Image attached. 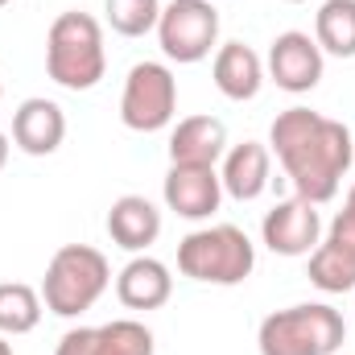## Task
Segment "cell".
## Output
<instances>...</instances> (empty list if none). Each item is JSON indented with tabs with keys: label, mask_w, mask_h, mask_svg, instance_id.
<instances>
[{
	"label": "cell",
	"mask_w": 355,
	"mask_h": 355,
	"mask_svg": "<svg viewBox=\"0 0 355 355\" xmlns=\"http://www.w3.org/2000/svg\"><path fill=\"white\" fill-rule=\"evenodd\" d=\"M268 153H277L297 198L322 207L339 194L355 162V137L343 120L314 107H285L268 128Z\"/></svg>",
	"instance_id": "cell-1"
},
{
	"label": "cell",
	"mask_w": 355,
	"mask_h": 355,
	"mask_svg": "<svg viewBox=\"0 0 355 355\" xmlns=\"http://www.w3.org/2000/svg\"><path fill=\"white\" fill-rule=\"evenodd\" d=\"M107 71L103 29L91 12H58L46 33V75L67 91H91Z\"/></svg>",
	"instance_id": "cell-2"
},
{
	"label": "cell",
	"mask_w": 355,
	"mask_h": 355,
	"mask_svg": "<svg viewBox=\"0 0 355 355\" xmlns=\"http://www.w3.org/2000/svg\"><path fill=\"white\" fill-rule=\"evenodd\" d=\"M347 339V322L327 302H302L268 314L257 331L261 355H335Z\"/></svg>",
	"instance_id": "cell-3"
},
{
	"label": "cell",
	"mask_w": 355,
	"mask_h": 355,
	"mask_svg": "<svg viewBox=\"0 0 355 355\" xmlns=\"http://www.w3.org/2000/svg\"><path fill=\"white\" fill-rule=\"evenodd\" d=\"M112 281L107 257L91 244H62L42 277V306L58 318H79L91 310Z\"/></svg>",
	"instance_id": "cell-4"
},
{
	"label": "cell",
	"mask_w": 355,
	"mask_h": 355,
	"mask_svg": "<svg viewBox=\"0 0 355 355\" xmlns=\"http://www.w3.org/2000/svg\"><path fill=\"white\" fill-rule=\"evenodd\" d=\"M257 268V244L236 223L198 227L178 244V272L202 285H240Z\"/></svg>",
	"instance_id": "cell-5"
},
{
	"label": "cell",
	"mask_w": 355,
	"mask_h": 355,
	"mask_svg": "<svg viewBox=\"0 0 355 355\" xmlns=\"http://www.w3.org/2000/svg\"><path fill=\"white\" fill-rule=\"evenodd\" d=\"M178 112V79L166 62H137L124 79L120 120L132 132H162Z\"/></svg>",
	"instance_id": "cell-6"
},
{
	"label": "cell",
	"mask_w": 355,
	"mask_h": 355,
	"mask_svg": "<svg viewBox=\"0 0 355 355\" xmlns=\"http://www.w3.org/2000/svg\"><path fill=\"white\" fill-rule=\"evenodd\" d=\"M157 42L170 62H202L219 46V8L211 0H170L157 21Z\"/></svg>",
	"instance_id": "cell-7"
},
{
	"label": "cell",
	"mask_w": 355,
	"mask_h": 355,
	"mask_svg": "<svg viewBox=\"0 0 355 355\" xmlns=\"http://www.w3.org/2000/svg\"><path fill=\"white\" fill-rule=\"evenodd\" d=\"M261 240L268 244V252H277V257H310L318 248V240H322V215H318L314 202L293 194V198L277 202L265 215Z\"/></svg>",
	"instance_id": "cell-8"
},
{
	"label": "cell",
	"mask_w": 355,
	"mask_h": 355,
	"mask_svg": "<svg viewBox=\"0 0 355 355\" xmlns=\"http://www.w3.org/2000/svg\"><path fill=\"white\" fill-rule=\"evenodd\" d=\"M322 50L310 33L289 29L268 46V79L289 95H306L322 83Z\"/></svg>",
	"instance_id": "cell-9"
},
{
	"label": "cell",
	"mask_w": 355,
	"mask_h": 355,
	"mask_svg": "<svg viewBox=\"0 0 355 355\" xmlns=\"http://www.w3.org/2000/svg\"><path fill=\"white\" fill-rule=\"evenodd\" d=\"M166 207L174 211L178 219H211L223 202V182H219V170L215 166H170L166 174Z\"/></svg>",
	"instance_id": "cell-10"
},
{
	"label": "cell",
	"mask_w": 355,
	"mask_h": 355,
	"mask_svg": "<svg viewBox=\"0 0 355 355\" xmlns=\"http://www.w3.org/2000/svg\"><path fill=\"white\" fill-rule=\"evenodd\" d=\"M67 141V116L54 99H25L17 112H12V145L29 157H50L58 153V145Z\"/></svg>",
	"instance_id": "cell-11"
},
{
	"label": "cell",
	"mask_w": 355,
	"mask_h": 355,
	"mask_svg": "<svg viewBox=\"0 0 355 355\" xmlns=\"http://www.w3.org/2000/svg\"><path fill=\"white\" fill-rule=\"evenodd\" d=\"M227 153V124L219 116H186L170 132V166H219Z\"/></svg>",
	"instance_id": "cell-12"
},
{
	"label": "cell",
	"mask_w": 355,
	"mask_h": 355,
	"mask_svg": "<svg viewBox=\"0 0 355 355\" xmlns=\"http://www.w3.org/2000/svg\"><path fill=\"white\" fill-rule=\"evenodd\" d=\"M174 293V277L157 257H132L116 277V297L124 310H162Z\"/></svg>",
	"instance_id": "cell-13"
},
{
	"label": "cell",
	"mask_w": 355,
	"mask_h": 355,
	"mask_svg": "<svg viewBox=\"0 0 355 355\" xmlns=\"http://www.w3.org/2000/svg\"><path fill=\"white\" fill-rule=\"evenodd\" d=\"M107 236H112L116 248L141 257V252H145L149 244H157V236H162V211H157L145 194H124V198H116L112 211H107Z\"/></svg>",
	"instance_id": "cell-14"
},
{
	"label": "cell",
	"mask_w": 355,
	"mask_h": 355,
	"mask_svg": "<svg viewBox=\"0 0 355 355\" xmlns=\"http://www.w3.org/2000/svg\"><path fill=\"white\" fill-rule=\"evenodd\" d=\"M268 174H272V153L261 141H244V145H232L223 153V190L236 198V202H257L268 190Z\"/></svg>",
	"instance_id": "cell-15"
},
{
	"label": "cell",
	"mask_w": 355,
	"mask_h": 355,
	"mask_svg": "<svg viewBox=\"0 0 355 355\" xmlns=\"http://www.w3.org/2000/svg\"><path fill=\"white\" fill-rule=\"evenodd\" d=\"M211 75H215V87L223 91L227 99H236V103L257 99V91L265 87V62H261V54H257L252 46H244V42L219 46Z\"/></svg>",
	"instance_id": "cell-16"
},
{
	"label": "cell",
	"mask_w": 355,
	"mask_h": 355,
	"mask_svg": "<svg viewBox=\"0 0 355 355\" xmlns=\"http://www.w3.org/2000/svg\"><path fill=\"white\" fill-rule=\"evenodd\" d=\"M314 42L322 54L355 58V0H327L314 17Z\"/></svg>",
	"instance_id": "cell-17"
},
{
	"label": "cell",
	"mask_w": 355,
	"mask_h": 355,
	"mask_svg": "<svg viewBox=\"0 0 355 355\" xmlns=\"http://www.w3.org/2000/svg\"><path fill=\"white\" fill-rule=\"evenodd\" d=\"M42 322V293L25 281L0 285V335H29Z\"/></svg>",
	"instance_id": "cell-18"
},
{
	"label": "cell",
	"mask_w": 355,
	"mask_h": 355,
	"mask_svg": "<svg viewBox=\"0 0 355 355\" xmlns=\"http://www.w3.org/2000/svg\"><path fill=\"white\" fill-rule=\"evenodd\" d=\"M91 355H153V331L137 318H116L95 327V352Z\"/></svg>",
	"instance_id": "cell-19"
},
{
	"label": "cell",
	"mask_w": 355,
	"mask_h": 355,
	"mask_svg": "<svg viewBox=\"0 0 355 355\" xmlns=\"http://www.w3.org/2000/svg\"><path fill=\"white\" fill-rule=\"evenodd\" d=\"M310 285L322 293H347L355 289V261L331 248L327 240H318V248L310 252Z\"/></svg>",
	"instance_id": "cell-20"
},
{
	"label": "cell",
	"mask_w": 355,
	"mask_h": 355,
	"mask_svg": "<svg viewBox=\"0 0 355 355\" xmlns=\"http://www.w3.org/2000/svg\"><path fill=\"white\" fill-rule=\"evenodd\" d=\"M107 25L120 37H145L162 21V0H103Z\"/></svg>",
	"instance_id": "cell-21"
},
{
	"label": "cell",
	"mask_w": 355,
	"mask_h": 355,
	"mask_svg": "<svg viewBox=\"0 0 355 355\" xmlns=\"http://www.w3.org/2000/svg\"><path fill=\"white\" fill-rule=\"evenodd\" d=\"M91 352H95V327H71L58 339V352L54 355H91Z\"/></svg>",
	"instance_id": "cell-22"
},
{
	"label": "cell",
	"mask_w": 355,
	"mask_h": 355,
	"mask_svg": "<svg viewBox=\"0 0 355 355\" xmlns=\"http://www.w3.org/2000/svg\"><path fill=\"white\" fill-rule=\"evenodd\" d=\"M4 166H8V137L0 132V170H4Z\"/></svg>",
	"instance_id": "cell-23"
},
{
	"label": "cell",
	"mask_w": 355,
	"mask_h": 355,
	"mask_svg": "<svg viewBox=\"0 0 355 355\" xmlns=\"http://www.w3.org/2000/svg\"><path fill=\"white\" fill-rule=\"evenodd\" d=\"M343 211H347V215H355V186L347 190V202H343Z\"/></svg>",
	"instance_id": "cell-24"
},
{
	"label": "cell",
	"mask_w": 355,
	"mask_h": 355,
	"mask_svg": "<svg viewBox=\"0 0 355 355\" xmlns=\"http://www.w3.org/2000/svg\"><path fill=\"white\" fill-rule=\"evenodd\" d=\"M0 355H12V343H4V335H0Z\"/></svg>",
	"instance_id": "cell-25"
},
{
	"label": "cell",
	"mask_w": 355,
	"mask_h": 355,
	"mask_svg": "<svg viewBox=\"0 0 355 355\" xmlns=\"http://www.w3.org/2000/svg\"><path fill=\"white\" fill-rule=\"evenodd\" d=\"M4 4H12V0H0V8H4Z\"/></svg>",
	"instance_id": "cell-26"
},
{
	"label": "cell",
	"mask_w": 355,
	"mask_h": 355,
	"mask_svg": "<svg viewBox=\"0 0 355 355\" xmlns=\"http://www.w3.org/2000/svg\"><path fill=\"white\" fill-rule=\"evenodd\" d=\"M289 4H302V0H289Z\"/></svg>",
	"instance_id": "cell-27"
},
{
	"label": "cell",
	"mask_w": 355,
	"mask_h": 355,
	"mask_svg": "<svg viewBox=\"0 0 355 355\" xmlns=\"http://www.w3.org/2000/svg\"><path fill=\"white\" fill-rule=\"evenodd\" d=\"M0 95H4V87H0Z\"/></svg>",
	"instance_id": "cell-28"
}]
</instances>
